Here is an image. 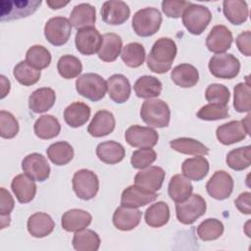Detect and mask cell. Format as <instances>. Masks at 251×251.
I'll use <instances>...</instances> for the list:
<instances>
[{
	"instance_id": "28",
	"label": "cell",
	"mask_w": 251,
	"mask_h": 251,
	"mask_svg": "<svg viewBox=\"0 0 251 251\" xmlns=\"http://www.w3.org/2000/svg\"><path fill=\"white\" fill-rule=\"evenodd\" d=\"M92 221V216L80 209H71L62 216V227L69 232L77 231L87 227Z\"/></svg>"
},
{
	"instance_id": "43",
	"label": "cell",
	"mask_w": 251,
	"mask_h": 251,
	"mask_svg": "<svg viewBox=\"0 0 251 251\" xmlns=\"http://www.w3.org/2000/svg\"><path fill=\"white\" fill-rule=\"evenodd\" d=\"M145 55V49L142 44L138 42H130L123 48L121 57L127 67L138 68L143 64Z\"/></svg>"
},
{
	"instance_id": "11",
	"label": "cell",
	"mask_w": 251,
	"mask_h": 251,
	"mask_svg": "<svg viewBox=\"0 0 251 251\" xmlns=\"http://www.w3.org/2000/svg\"><path fill=\"white\" fill-rule=\"evenodd\" d=\"M41 5L39 0L31 1H2L1 21H12L33 14Z\"/></svg>"
},
{
	"instance_id": "5",
	"label": "cell",
	"mask_w": 251,
	"mask_h": 251,
	"mask_svg": "<svg viewBox=\"0 0 251 251\" xmlns=\"http://www.w3.org/2000/svg\"><path fill=\"white\" fill-rule=\"evenodd\" d=\"M185 28L194 35L201 34L212 20V13L203 5L190 4L181 16Z\"/></svg>"
},
{
	"instance_id": "13",
	"label": "cell",
	"mask_w": 251,
	"mask_h": 251,
	"mask_svg": "<svg viewBox=\"0 0 251 251\" xmlns=\"http://www.w3.org/2000/svg\"><path fill=\"white\" fill-rule=\"evenodd\" d=\"M102 35L94 26L78 29L75 34V47L82 55H93L100 50Z\"/></svg>"
},
{
	"instance_id": "6",
	"label": "cell",
	"mask_w": 251,
	"mask_h": 251,
	"mask_svg": "<svg viewBox=\"0 0 251 251\" xmlns=\"http://www.w3.org/2000/svg\"><path fill=\"white\" fill-rule=\"evenodd\" d=\"M206 209V201L199 194H191L185 201L176 204V218L183 225H192L205 214Z\"/></svg>"
},
{
	"instance_id": "4",
	"label": "cell",
	"mask_w": 251,
	"mask_h": 251,
	"mask_svg": "<svg viewBox=\"0 0 251 251\" xmlns=\"http://www.w3.org/2000/svg\"><path fill=\"white\" fill-rule=\"evenodd\" d=\"M75 89L82 97L97 102L104 98L107 91V82L100 75L87 73L76 78Z\"/></svg>"
},
{
	"instance_id": "42",
	"label": "cell",
	"mask_w": 251,
	"mask_h": 251,
	"mask_svg": "<svg viewBox=\"0 0 251 251\" xmlns=\"http://www.w3.org/2000/svg\"><path fill=\"white\" fill-rule=\"evenodd\" d=\"M13 75L18 82L25 86H30L39 80L41 73L40 70L33 68L26 61H21L15 66Z\"/></svg>"
},
{
	"instance_id": "55",
	"label": "cell",
	"mask_w": 251,
	"mask_h": 251,
	"mask_svg": "<svg viewBox=\"0 0 251 251\" xmlns=\"http://www.w3.org/2000/svg\"><path fill=\"white\" fill-rule=\"evenodd\" d=\"M251 193L246 191L238 195V197L234 200V204L236 208L245 215H250L251 214Z\"/></svg>"
},
{
	"instance_id": "15",
	"label": "cell",
	"mask_w": 251,
	"mask_h": 251,
	"mask_svg": "<svg viewBox=\"0 0 251 251\" xmlns=\"http://www.w3.org/2000/svg\"><path fill=\"white\" fill-rule=\"evenodd\" d=\"M100 14L104 23L119 25L128 20L130 10L128 5L124 1L110 0L103 3Z\"/></svg>"
},
{
	"instance_id": "23",
	"label": "cell",
	"mask_w": 251,
	"mask_h": 251,
	"mask_svg": "<svg viewBox=\"0 0 251 251\" xmlns=\"http://www.w3.org/2000/svg\"><path fill=\"white\" fill-rule=\"evenodd\" d=\"M11 188L18 201L23 204L30 202L36 194L34 179L25 174L16 176L11 182Z\"/></svg>"
},
{
	"instance_id": "14",
	"label": "cell",
	"mask_w": 251,
	"mask_h": 251,
	"mask_svg": "<svg viewBox=\"0 0 251 251\" xmlns=\"http://www.w3.org/2000/svg\"><path fill=\"white\" fill-rule=\"evenodd\" d=\"M22 169L25 175L37 181H44L50 176V166L46 158L39 153L26 155L22 161Z\"/></svg>"
},
{
	"instance_id": "25",
	"label": "cell",
	"mask_w": 251,
	"mask_h": 251,
	"mask_svg": "<svg viewBox=\"0 0 251 251\" xmlns=\"http://www.w3.org/2000/svg\"><path fill=\"white\" fill-rule=\"evenodd\" d=\"M55 101V91L49 87H41L30 94L28 98V107L33 113L40 114L51 109Z\"/></svg>"
},
{
	"instance_id": "10",
	"label": "cell",
	"mask_w": 251,
	"mask_h": 251,
	"mask_svg": "<svg viewBox=\"0 0 251 251\" xmlns=\"http://www.w3.org/2000/svg\"><path fill=\"white\" fill-rule=\"evenodd\" d=\"M125 138L132 147L152 148L157 144L159 135L154 128L134 125L126 130Z\"/></svg>"
},
{
	"instance_id": "32",
	"label": "cell",
	"mask_w": 251,
	"mask_h": 251,
	"mask_svg": "<svg viewBox=\"0 0 251 251\" xmlns=\"http://www.w3.org/2000/svg\"><path fill=\"white\" fill-rule=\"evenodd\" d=\"M102 45L98 51V57L104 62H113L121 54L123 40L120 35L110 32L102 36Z\"/></svg>"
},
{
	"instance_id": "24",
	"label": "cell",
	"mask_w": 251,
	"mask_h": 251,
	"mask_svg": "<svg viewBox=\"0 0 251 251\" xmlns=\"http://www.w3.org/2000/svg\"><path fill=\"white\" fill-rule=\"evenodd\" d=\"M27 230L36 238H42L49 235L55 227L53 219L46 213L37 212L32 214L27 220Z\"/></svg>"
},
{
	"instance_id": "37",
	"label": "cell",
	"mask_w": 251,
	"mask_h": 251,
	"mask_svg": "<svg viewBox=\"0 0 251 251\" xmlns=\"http://www.w3.org/2000/svg\"><path fill=\"white\" fill-rule=\"evenodd\" d=\"M170 146L176 152L193 156H205L209 153V148L200 141L190 137H179L170 141Z\"/></svg>"
},
{
	"instance_id": "46",
	"label": "cell",
	"mask_w": 251,
	"mask_h": 251,
	"mask_svg": "<svg viewBox=\"0 0 251 251\" xmlns=\"http://www.w3.org/2000/svg\"><path fill=\"white\" fill-rule=\"evenodd\" d=\"M25 61L37 70L47 68L51 63V54L47 48L42 45L31 46L25 54Z\"/></svg>"
},
{
	"instance_id": "19",
	"label": "cell",
	"mask_w": 251,
	"mask_h": 251,
	"mask_svg": "<svg viewBox=\"0 0 251 251\" xmlns=\"http://www.w3.org/2000/svg\"><path fill=\"white\" fill-rule=\"evenodd\" d=\"M249 132L241 121H230L217 128L216 136L222 144L230 145L243 140Z\"/></svg>"
},
{
	"instance_id": "33",
	"label": "cell",
	"mask_w": 251,
	"mask_h": 251,
	"mask_svg": "<svg viewBox=\"0 0 251 251\" xmlns=\"http://www.w3.org/2000/svg\"><path fill=\"white\" fill-rule=\"evenodd\" d=\"M193 191V186L188 178L183 175H175L168 185L170 198L176 203L185 201Z\"/></svg>"
},
{
	"instance_id": "52",
	"label": "cell",
	"mask_w": 251,
	"mask_h": 251,
	"mask_svg": "<svg viewBox=\"0 0 251 251\" xmlns=\"http://www.w3.org/2000/svg\"><path fill=\"white\" fill-rule=\"evenodd\" d=\"M190 4L191 3L188 1L164 0L162 2V10L167 17L177 19L182 16L184 11Z\"/></svg>"
},
{
	"instance_id": "50",
	"label": "cell",
	"mask_w": 251,
	"mask_h": 251,
	"mask_svg": "<svg viewBox=\"0 0 251 251\" xmlns=\"http://www.w3.org/2000/svg\"><path fill=\"white\" fill-rule=\"evenodd\" d=\"M19 132V123L16 118L7 111L0 112V135L2 138H13Z\"/></svg>"
},
{
	"instance_id": "40",
	"label": "cell",
	"mask_w": 251,
	"mask_h": 251,
	"mask_svg": "<svg viewBox=\"0 0 251 251\" xmlns=\"http://www.w3.org/2000/svg\"><path fill=\"white\" fill-rule=\"evenodd\" d=\"M46 152L49 160L57 166L67 165L74 158V148L67 141H58L52 143L47 148Z\"/></svg>"
},
{
	"instance_id": "44",
	"label": "cell",
	"mask_w": 251,
	"mask_h": 251,
	"mask_svg": "<svg viewBox=\"0 0 251 251\" xmlns=\"http://www.w3.org/2000/svg\"><path fill=\"white\" fill-rule=\"evenodd\" d=\"M57 70L62 77L72 79L79 75L82 71V65L78 58L73 55H64L57 63Z\"/></svg>"
},
{
	"instance_id": "3",
	"label": "cell",
	"mask_w": 251,
	"mask_h": 251,
	"mask_svg": "<svg viewBox=\"0 0 251 251\" xmlns=\"http://www.w3.org/2000/svg\"><path fill=\"white\" fill-rule=\"evenodd\" d=\"M162 24V15L156 8H144L137 11L132 18V28L134 32L142 37L155 34Z\"/></svg>"
},
{
	"instance_id": "30",
	"label": "cell",
	"mask_w": 251,
	"mask_h": 251,
	"mask_svg": "<svg viewBox=\"0 0 251 251\" xmlns=\"http://www.w3.org/2000/svg\"><path fill=\"white\" fill-rule=\"evenodd\" d=\"M91 109L82 102H73L64 111V120L71 127H79L90 118Z\"/></svg>"
},
{
	"instance_id": "7",
	"label": "cell",
	"mask_w": 251,
	"mask_h": 251,
	"mask_svg": "<svg viewBox=\"0 0 251 251\" xmlns=\"http://www.w3.org/2000/svg\"><path fill=\"white\" fill-rule=\"evenodd\" d=\"M211 74L223 79H231L237 76L240 71V62L232 54L221 53L214 55L208 64Z\"/></svg>"
},
{
	"instance_id": "22",
	"label": "cell",
	"mask_w": 251,
	"mask_h": 251,
	"mask_svg": "<svg viewBox=\"0 0 251 251\" xmlns=\"http://www.w3.org/2000/svg\"><path fill=\"white\" fill-rule=\"evenodd\" d=\"M106 82L108 95L114 102L122 104L129 98L131 87L128 79L124 75L115 74Z\"/></svg>"
},
{
	"instance_id": "9",
	"label": "cell",
	"mask_w": 251,
	"mask_h": 251,
	"mask_svg": "<svg viewBox=\"0 0 251 251\" xmlns=\"http://www.w3.org/2000/svg\"><path fill=\"white\" fill-rule=\"evenodd\" d=\"M72 33L70 20L65 17H54L47 21L44 26V35L54 46L66 44Z\"/></svg>"
},
{
	"instance_id": "36",
	"label": "cell",
	"mask_w": 251,
	"mask_h": 251,
	"mask_svg": "<svg viewBox=\"0 0 251 251\" xmlns=\"http://www.w3.org/2000/svg\"><path fill=\"white\" fill-rule=\"evenodd\" d=\"M34 133L41 139L56 137L61 131V125L57 118L52 115H43L34 123Z\"/></svg>"
},
{
	"instance_id": "47",
	"label": "cell",
	"mask_w": 251,
	"mask_h": 251,
	"mask_svg": "<svg viewBox=\"0 0 251 251\" xmlns=\"http://www.w3.org/2000/svg\"><path fill=\"white\" fill-rule=\"evenodd\" d=\"M233 107L238 113L249 112L251 108V88L249 82H239L234 86Z\"/></svg>"
},
{
	"instance_id": "34",
	"label": "cell",
	"mask_w": 251,
	"mask_h": 251,
	"mask_svg": "<svg viewBox=\"0 0 251 251\" xmlns=\"http://www.w3.org/2000/svg\"><path fill=\"white\" fill-rule=\"evenodd\" d=\"M223 12L226 20L236 25L245 23L249 13L247 3L242 0H225L223 2Z\"/></svg>"
},
{
	"instance_id": "58",
	"label": "cell",
	"mask_w": 251,
	"mask_h": 251,
	"mask_svg": "<svg viewBox=\"0 0 251 251\" xmlns=\"http://www.w3.org/2000/svg\"><path fill=\"white\" fill-rule=\"evenodd\" d=\"M1 229L5 228L10 225V215L8 216H1Z\"/></svg>"
},
{
	"instance_id": "54",
	"label": "cell",
	"mask_w": 251,
	"mask_h": 251,
	"mask_svg": "<svg viewBox=\"0 0 251 251\" xmlns=\"http://www.w3.org/2000/svg\"><path fill=\"white\" fill-rule=\"evenodd\" d=\"M250 41H251V32L250 30H246L241 32L236 37V46L240 53L243 55L249 57L251 55V47H250Z\"/></svg>"
},
{
	"instance_id": "16",
	"label": "cell",
	"mask_w": 251,
	"mask_h": 251,
	"mask_svg": "<svg viewBox=\"0 0 251 251\" xmlns=\"http://www.w3.org/2000/svg\"><path fill=\"white\" fill-rule=\"evenodd\" d=\"M166 174L165 171L157 166H149L139 171L134 176L135 185L151 192L160 190L163 185Z\"/></svg>"
},
{
	"instance_id": "29",
	"label": "cell",
	"mask_w": 251,
	"mask_h": 251,
	"mask_svg": "<svg viewBox=\"0 0 251 251\" xmlns=\"http://www.w3.org/2000/svg\"><path fill=\"white\" fill-rule=\"evenodd\" d=\"M209 162L203 156H195L186 159L181 166L182 175L189 180L199 181L209 173Z\"/></svg>"
},
{
	"instance_id": "56",
	"label": "cell",
	"mask_w": 251,
	"mask_h": 251,
	"mask_svg": "<svg viewBox=\"0 0 251 251\" xmlns=\"http://www.w3.org/2000/svg\"><path fill=\"white\" fill-rule=\"evenodd\" d=\"M1 80V98L3 99L10 91V81L3 75H0Z\"/></svg>"
},
{
	"instance_id": "41",
	"label": "cell",
	"mask_w": 251,
	"mask_h": 251,
	"mask_svg": "<svg viewBox=\"0 0 251 251\" xmlns=\"http://www.w3.org/2000/svg\"><path fill=\"white\" fill-rule=\"evenodd\" d=\"M227 166L234 171H243L251 164V147L249 145L238 147L229 151L226 155Z\"/></svg>"
},
{
	"instance_id": "17",
	"label": "cell",
	"mask_w": 251,
	"mask_h": 251,
	"mask_svg": "<svg viewBox=\"0 0 251 251\" xmlns=\"http://www.w3.org/2000/svg\"><path fill=\"white\" fill-rule=\"evenodd\" d=\"M233 36L231 31L223 25H215L206 38V46L209 51L221 54L228 50L232 44Z\"/></svg>"
},
{
	"instance_id": "1",
	"label": "cell",
	"mask_w": 251,
	"mask_h": 251,
	"mask_svg": "<svg viewBox=\"0 0 251 251\" xmlns=\"http://www.w3.org/2000/svg\"><path fill=\"white\" fill-rule=\"evenodd\" d=\"M176 42L170 37H161L155 41L148 56L147 67L156 74H165L171 70L176 56Z\"/></svg>"
},
{
	"instance_id": "20",
	"label": "cell",
	"mask_w": 251,
	"mask_h": 251,
	"mask_svg": "<svg viewBox=\"0 0 251 251\" xmlns=\"http://www.w3.org/2000/svg\"><path fill=\"white\" fill-rule=\"evenodd\" d=\"M142 213L137 208L120 206L114 212L113 224L118 229L127 231L139 225Z\"/></svg>"
},
{
	"instance_id": "18",
	"label": "cell",
	"mask_w": 251,
	"mask_h": 251,
	"mask_svg": "<svg viewBox=\"0 0 251 251\" xmlns=\"http://www.w3.org/2000/svg\"><path fill=\"white\" fill-rule=\"evenodd\" d=\"M157 197L158 194L156 192L148 191L134 184L129 185L123 191L121 196V204L122 206L126 207L138 208L155 201Z\"/></svg>"
},
{
	"instance_id": "21",
	"label": "cell",
	"mask_w": 251,
	"mask_h": 251,
	"mask_svg": "<svg viewBox=\"0 0 251 251\" xmlns=\"http://www.w3.org/2000/svg\"><path fill=\"white\" fill-rule=\"evenodd\" d=\"M116 126V120L114 115L107 110H100L95 113L92 118L87 131L91 136L102 137L110 134Z\"/></svg>"
},
{
	"instance_id": "35",
	"label": "cell",
	"mask_w": 251,
	"mask_h": 251,
	"mask_svg": "<svg viewBox=\"0 0 251 251\" xmlns=\"http://www.w3.org/2000/svg\"><path fill=\"white\" fill-rule=\"evenodd\" d=\"M162 82L153 75L140 76L134 83L133 89L137 97L150 99L158 97L162 92Z\"/></svg>"
},
{
	"instance_id": "53",
	"label": "cell",
	"mask_w": 251,
	"mask_h": 251,
	"mask_svg": "<svg viewBox=\"0 0 251 251\" xmlns=\"http://www.w3.org/2000/svg\"><path fill=\"white\" fill-rule=\"evenodd\" d=\"M1 197H0V215L1 216H8L13 211L15 202L8 190H6L4 187H1L0 189Z\"/></svg>"
},
{
	"instance_id": "2",
	"label": "cell",
	"mask_w": 251,
	"mask_h": 251,
	"mask_svg": "<svg viewBox=\"0 0 251 251\" xmlns=\"http://www.w3.org/2000/svg\"><path fill=\"white\" fill-rule=\"evenodd\" d=\"M142 121L152 127H166L170 124L171 110L161 99H147L140 109Z\"/></svg>"
},
{
	"instance_id": "31",
	"label": "cell",
	"mask_w": 251,
	"mask_h": 251,
	"mask_svg": "<svg viewBox=\"0 0 251 251\" xmlns=\"http://www.w3.org/2000/svg\"><path fill=\"white\" fill-rule=\"evenodd\" d=\"M171 77L176 85L188 88L196 85L199 80V73L198 70L190 64H180L173 69Z\"/></svg>"
},
{
	"instance_id": "49",
	"label": "cell",
	"mask_w": 251,
	"mask_h": 251,
	"mask_svg": "<svg viewBox=\"0 0 251 251\" xmlns=\"http://www.w3.org/2000/svg\"><path fill=\"white\" fill-rule=\"evenodd\" d=\"M205 98L208 102L213 104L227 105L230 98V93L227 87L224 84L212 83L206 88Z\"/></svg>"
},
{
	"instance_id": "38",
	"label": "cell",
	"mask_w": 251,
	"mask_h": 251,
	"mask_svg": "<svg viewBox=\"0 0 251 251\" xmlns=\"http://www.w3.org/2000/svg\"><path fill=\"white\" fill-rule=\"evenodd\" d=\"M146 224L151 227H161L170 220V208L166 202L159 201L147 208L144 216Z\"/></svg>"
},
{
	"instance_id": "26",
	"label": "cell",
	"mask_w": 251,
	"mask_h": 251,
	"mask_svg": "<svg viewBox=\"0 0 251 251\" xmlns=\"http://www.w3.org/2000/svg\"><path fill=\"white\" fill-rule=\"evenodd\" d=\"M96 21L95 8L88 3H81L74 7L70 15V23L77 30L93 26Z\"/></svg>"
},
{
	"instance_id": "12",
	"label": "cell",
	"mask_w": 251,
	"mask_h": 251,
	"mask_svg": "<svg viewBox=\"0 0 251 251\" xmlns=\"http://www.w3.org/2000/svg\"><path fill=\"white\" fill-rule=\"evenodd\" d=\"M233 178L225 171H217L206 183L208 194L216 200L228 198L233 190Z\"/></svg>"
},
{
	"instance_id": "57",
	"label": "cell",
	"mask_w": 251,
	"mask_h": 251,
	"mask_svg": "<svg viewBox=\"0 0 251 251\" xmlns=\"http://www.w3.org/2000/svg\"><path fill=\"white\" fill-rule=\"evenodd\" d=\"M46 3H47V5H48L51 9L55 10V9L63 8L64 6L68 5V4H69V1H65V2H64V1H47Z\"/></svg>"
},
{
	"instance_id": "45",
	"label": "cell",
	"mask_w": 251,
	"mask_h": 251,
	"mask_svg": "<svg viewBox=\"0 0 251 251\" xmlns=\"http://www.w3.org/2000/svg\"><path fill=\"white\" fill-rule=\"evenodd\" d=\"M224 225L220 220L207 219L197 227V235L203 241L218 239L224 233Z\"/></svg>"
},
{
	"instance_id": "27",
	"label": "cell",
	"mask_w": 251,
	"mask_h": 251,
	"mask_svg": "<svg viewBox=\"0 0 251 251\" xmlns=\"http://www.w3.org/2000/svg\"><path fill=\"white\" fill-rule=\"evenodd\" d=\"M96 155L103 163L114 165L124 160L126 149L121 143L114 140H108L97 145Z\"/></svg>"
},
{
	"instance_id": "51",
	"label": "cell",
	"mask_w": 251,
	"mask_h": 251,
	"mask_svg": "<svg viewBox=\"0 0 251 251\" xmlns=\"http://www.w3.org/2000/svg\"><path fill=\"white\" fill-rule=\"evenodd\" d=\"M157 159V153L152 148H140L135 150L130 158L131 166L134 169L142 170L149 167Z\"/></svg>"
},
{
	"instance_id": "8",
	"label": "cell",
	"mask_w": 251,
	"mask_h": 251,
	"mask_svg": "<svg viewBox=\"0 0 251 251\" xmlns=\"http://www.w3.org/2000/svg\"><path fill=\"white\" fill-rule=\"evenodd\" d=\"M73 189L78 198L90 200L96 196L99 190L98 176L90 170H78L73 176Z\"/></svg>"
},
{
	"instance_id": "39",
	"label": "cell",
	"mask_w": 251,
	"mask_h": 251,
	"mask_svg": "<svg viewBox=\"0 0 251 251\" xmlns=\"http://www.w3.org/2000/svg\"><path fill=\"white\" fill-rule=\"evenodd\" d=\"M99 235L87 228L75 231L73 237V246L77 251H97L100 247Z\"/></svg>"
},
{
	"instance_id": "48",
	"label": "cell",
	"mask_w": 251,
	"mask_h": 251,
	"mask_svg": "<svg viewBox=\"0 0 251 251\" xmlns=\"http://www.w3.org/2000/svg\"><path fill=\"white\" fill-rule=\"evenodd\" d=\"M228 116V107L226 105L213 103L201 107L197 112V117L204 121H217L226 119Z\"/></svg>"
}]
</instances>
